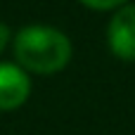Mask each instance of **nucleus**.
Instances as JSON below:
<instances>
[{
	"instance_id": "2",
	"label": "nucleus",
	"mask_w": 135,
	"mask_h": 135,
	"mask_svg": "<svg viewBox=\"0 0 135 135\" xmlns=\"http://www.w3.org/2000/svg\"><path fill=\"white\" fill-rule=\"evenodd\" d=\"M107 45L119 59L135 62V5H123L112 17L107 26Z\"/></svg>"
},
{
	"instance_id": "3",
	"label": "nucleus",
	"mask_w": 135,
	"mask_h": 135,
	"mask_svg": "<svg viewBox=\"0 0 135 135\" xmlns=\"http://www.w3.org/2000/svg\"><path fill=\"white\" fill-rule=\"evenodd\" d=\"M31 93V81L19 64L0 62V112L19 109Z\"/></svg>"
},
{
	"instance_id": "1",
	"label": "nucleus",
	"mask_w": 135,
	"mask_h": 135,
	"mask_svg": "<svg viewBox=\"0 0 135 135\" xmlns=\"http://www.w3.org/2000/svg\"><path fill=\"white\" fill-rule=\"evenodd\" d=\"M14 57L24 71L50 76L71 59V40L52 26H26L14 36Z\"/></svg>"
},
{
	"instance_id": "5",
	"label": "nucleus",
	"mask_w": 135,
	"mask_h": 135,
	"mask_svg": "<svg viewBox=\"0 0 135 135\" xmlns=\"http://www.w3.org/2000/svg\"><path fill=\"white\" fill-rule=\"evenodd\" d=\"M9 38H12V33H9V28L5 26V24H0V52L7 47V43H9Z\"/></svg>"
},
{
	"instance_id": "4",
	"label": "nucleus",
	"mask_w": 135,
	"mask_h": 135,
	"mask_svg": "<svg viewBox=\"0 0 135 135\" xmlns=\"http://www.w3.org/2000/svg\"><path fill=\"white\" fill-rule=\"evenodd\" d=\"M78 2H83L85 7H93V9H114V7L126 5L128 0H78Z\"/></svg>"
}]
</instances>
